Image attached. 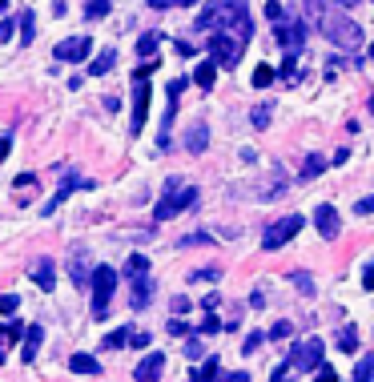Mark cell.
Wrapping results in <instances>:
<instances>
[{"label":"cell","instance_id":"cell-1","mask_svg":"<svg viewBox=\"0 0 374 382\" xmlns=\"http://www.w3.org/2000/svg\"><path fill=\"white\" fill-rule=\"evenodd\" d=\"M318 29L330 36V45H338V48H358L362 45V29H358L350 16H342V8H326L322 20H318Z\"/></svg>","mask_w":374,"mask_h":382},{"label":"cell","instance_id":"cell-2","mask_svg":"<svg viewBox=\"0 0 374 382\" xmlns=\"http://www.w3.org/2000/svg\"><path fill=\"white\" fill-rule=\"evenodd\" d=\"M194 201H197V190H194V185L169 181V193H165L161 201L153 206V222H169V218H178L181 209H189Z\"/></svg>","mask_w":374,"mask_h":382},{"label":"cell","instance_id":"cell-3","mask_svg":"<svg viewBox=\"0 0 374 382\" xmlns=\"http://www.w3.org/2000/svg\"><path fill=\"white\" fill-rule=\"evenodd\" d=\"M89 286H93V318H105L109 298H113V290H117V270L113 266H97L93 278H89Z\"/></svg>","mask_w":374,"mask_h":382},{"label":"cell","instance_id":"cell-4","mask_svg":"<svg viewBox=\"0 0 374 382\" xmlns=\"http://www.w3.org/2000/svg\"><path fill=\"white\" fill-rule=\"evenodd\" d=\"M322 351H326L322 338H314V334H310L306 342H298V346L286 354V358H290V367H294V374H310V370H318V367L326 362Z\"/></svg>","mask_w":374,"mask_h":382},{"label":"cell","instance_id":"cell-5","mask_svg":"<svg viewBox=\"0 0 374 382\" xmlns=\"http://www.w3.org/2000/svg\"><path fill=\"white\" fill-rule=\"evenodd\" d=\"M302 225H306V218H298V213L270 222V225H266V234H261V250H282V246H286V241L302 229Z\"/></svg>","mask_w":374,"mask_h":382},{"label":"cell","instance_id":"cell-6","mask_svg":"<svg viewBox=\"0 0 374 382\" xmlns=\"http://www.w3.org/2000/svg\"><path fill=\"white\" fill-rule=\"evenodd\" d=\"M242 41L238 36H229V32H213L210 36V61L222 64V69H233V64L242 61Z\"/></svg>","mask_w":374,"mask_h":382},{"label":"cell","instance_id":"cell-7","mask_svg":"<svg viewBox=\"0 0 374 382\" xmlns=\"http://www.w3.org/2000/svg\"><path fill=\"white\" fill-rule=\"evenodd\" d=\"M274 36H278V45L286 48V52H302V45H306V24L302 20H278L274 24Z\"/></svg>","mask_w":374,"mask_h":382},{"label":"cell","instance_id":"cell-8","mask_svg":"<svg viewBox=\"0 0 374 382\" xmlns=\"http://www.w3.org/2000/svg\"><path fill=\"white\" fill-rule=\"evenodd\" d=\"M89 52H93V41L89 36H73V41H61V45L52 48V57L57 61H69V64H81Z\"/></svg>","mask_w":374,"mask_h":382},{"label":"cell","instance_id":"cell-9","mask_svg":"<svg viewBox=\"0 0 374 382\" xmlns=\"http://www.w3.org/2000/svg\"><path fill=\"white\" fill-rule=\"evenodd\" d=\"M314 225H318V234H322L326 241H334L342 234V222H338V209L330 206V201H322V206L314 209Z\"/></svg>","mask_w":374,"mask_h":382},{"label":"cell","instance_id":"cell-10","mask_svg":"<svg viewBox=\"0 0 374 382\" xmlns=\"http://www.w3.org/2000/svg\"><path fill=\"white\" fill-rule=\"evenodd\" d=\"M161 370H165V354H145L141 362H137V370H133V382H157L161 379Z\"/></svg>","mask_w":374,"mask_h":382},{"label":"cell","instance_id":"cell-11","mask_svg":"<svg viewBox=\"0 0 374 382\" xmlns=\"http://www.w3.org/2000/svg\"><path fill=\"white\" fill-rule=\"evenodd\" d=\"M145 113H149V85L137 80V89H133V133L145 129Z\"/></svg>","mask_w":374,"mask_h":382},{"label":"cell","instance_id":"cell-12","mask_svg":"<svg viewBox=\"0 0 374 382\" xmlns=\"http://www.w3.org/2000/svg\"><path fill=\"white\" fill-rule=\"evenodd\" d=\"M33 278L41 290H52L57 286V266H52V257H36L33 262Z\"/></svg>","mask_w":374,"mask_h":382},{"label":"cell","instance_id":"cell-13","mask_svg":"<svg viewBox=\"0 0 374 382\" xmlns=\"http://www.w3.org/2000/svg\"><path fill=\"white\" fill-rule=\"evenodd\" d=\"M206 145H210V129L206 125H194L185 133V149H189V153H206Z\"/></svg>","mask_w":374,"mask_h":382},{"label":"cell","instance_id":"cell-14","mask_svg":"<svg viewBox=\"0 0 374 382\" xmlns=\"http://www.w3.org/2000/svg\"><path fill=\"white\" fill-rule=\"evenodd\" d=\"M69 370H73V374H101V362L93 354H73V358H69Z\"/></svg>","mask_w":374,"mask_h":382},{"label":"cell","instance_id":"cell-15","mask_svg":"<svg viewBox=\"0 0 374 382\" xmlns=\"http://www.w3.org/2000/svg\"><path fill=\"white\" fill-rule=\"evenodd\" d=\"M149 298H153V282H149L145 274H141V278H133V310H141Z\"/></svg>","mask_w":374,"mask_h":382},{"label":"cell","instance_id":"cell-16","mask_svg":"<svg viewBox=\"0 0 374 382\" xmlns=\"http://www.w3.org/2000/svg\"><path fill=\"white\" fill-rule=\"evenodd\" d=\"M41 338H45V330H41V326L24 330V362H33V358H36V351H41Z\"/></svg>","mask_w":374,"mask_h":382},{"label":"cell","instance_id":"cell-17","mask_svg":"<svg viewBox=\"0 0 374 382\" xmlns=\"http://www.w3.org/2000/svg\"><path fill=\"white\" fill-rule=\"evenodd\" d=\"M194 80L201 85V89H213V80H217V64L213 61H206V64H197V73H194Z\"/></svg>","mask_w":374,"mask_h":382},{"label":"cell","instance_id":"cell-18","mask_svg":"<svg viewBox=\"0 0 374 382\" xmlns=\"http://www.w3.org/2000/svg\"><path fill=\"white\" fill-rule=\"evenodd\" d=\"M326 165H330L326 157H318V153H310V157H306V165H302V181H314V177H318V174L326 169Z\"/></svg>","mask_w":374,"mask_h":382},{"label":"cell","instance_id":"cell-19","mask_svg":"<svg viewBox=\"0 0 374 382\" xmlns=\"http://www.w3.org/2000/svg\"><path fill=\"white\" fill-rule=\"evenodd\" d=\"M113 61H117V52H113V48H105L97 61L89 64V77H101V73H109V69H113Z\"/></svg>","mask_w":374,"mask_h":382},{"label":"cell","instance_id":"cell-20","mask_svg":"<svg viewBox=\"0 0 374 382\" xmlns=\"http://www.w3.org/2000/svg\"><path fill=\"white\" fill-rule=\"evenodd\" d=\"M338 346H342L346 354H354V351H358V330L350 326V322H346V326L338 330Z\"/></svg>","mask_w":374,"mask_h":382},{"label":"cell","instance_id":"cell-21","mask_svg":"<svg viewBox=\"0 0 374 382\" xmlns=\"http://www.w3.org/2000/svg\"><path fill=\"white\" fill-rule=\"evenodd\" d=\"M217 379H222V362L217 358H206L201 370H197V382H217Z\"/></svg>","mask_w":374,"mask_h":382},{"label":"cell","instance_id":"cell-22","mask_svg":"<svg viewBox=\"0 0 374 382\" xmlns=\"http://www.w3.org/2000/svg\"><path fill=\"white\" fill-rule=\"evenodd\" d=\"M157 45H161V32H145V36H141V41H137V52H141V57H153V52H157Z\"/></svg>","mask_w":374,"mask_h":382},{"label":"cell","instance_id":"cell-23","mask_svg":"<svg viewBox=\"0 0 374 382\" xmlns=\"http://www.w3.org/2000/svg\"><path fill=\"white\" fill-rule=\"evenodd\" d=\"M36 36V13H24L20 16V45H33Z\"/></svg>","mask_w":374,"mask_h":382},{"label":"cell","instance_id":"cell-24","mask_svg":"<svg viewBox=\"0 0 374 382\" xmlns=\"http://www.w3.org/2000/svg\"><path fill=\"white\" fill-rule=\"evenodd\" d=\"M290 282L298 286V294H306V298L314 294V278H310L306 270H294V274H290Z\"/></svg>","mask_w":374,"mask_h":382},{"label":"cell","instance_id":"cell-25","mask_svg":"<svg viewBox=\"0 0 374 382\" xmlns=\"http://www.w3.org/2000/svg\"><path fill=\"white\" fill-rule=\"evenodd\" d=\"M274 69H270V64H261V69H254V89H270V85H274Z\"/></svg>","mask_w":374,"mask_h":382},{"label":"cell","instance_id":"cell-26","mask_svg":"<svg viewBox=\"0 0 374 382\" xmlns=\"http://www.w3.org/2000/svg\"><path fill=\"white\" fill-rule=\"evenodd\" d=\"M109 8H113V0H89V4H85V16L97 20V16H105Z\"/></svg>","mask_w":374,"mask_h":382},{"label":"cell","instance_id":"cell-27","mask_svg":"<svg viewBox=\"0 0 374 382\" xmlns=\"http://www.w3.org/2000/svg\"><path fill=\"white\" fill-rule=\"evenodd\" d=\"M125 342H129V330H113V334H109L105 342H101V351H121Z\"/></svg>","mask_w":374,"mask_h":382},{"label":"cell","instance_id":"cell-28","mask_svg":"<svg viewBox=\"0 0 374 382\" xmlns=\"http://www.w3.org/2000/svg\"><path fill=\"white\" fill-rule=\"evenodd\" d=\"M371 379H374V354H366L354 370V382H371Z\"/></svg>","mask_w":374,"mask_h":382},{"label":"cell","instance_id":"cell-29","mask_svg":"<svg viewBox=\"0 0 374 382\" xmlns=\"http://www.w3.org/2000/svg\"><path fill=\"white\" fill-rule=\"evenodd\" d=\"M145 270H149V262H145V257H141V254H133L129 262H125V274H129V278H141V274H145Z\"/></svg>","mask_w":374,"mask_h":382},{"label":"cell","instance_id":"cell-30","mask_svg":"<svg viewBox=\"0 0 374 382\" xmlns=\"http://www.w3.org/2000/svg\"><path fill=\"white\" fill-rule=\"evenodd\" d=\"M266 16H270V20H286V8H282V0H266Z\"/></svg>","mask_w":374,"mask_h":382},{"label":"cell","instance_id":"cell-31","mask_svg":"<svg viewBox=\"0 0 374 382\" xmlns=\"http://www.w3.org/2000/svg\"><path fill=\"white\" fill-rule=\"evenodd\" d=\"M250 121H254L258 129H266V125H270V105H258V109L250 113Z\"/></svg>","mask_w":374,"mask_h":382},{"label":"cell","instance_id":"cell-32","mask_svg":"<svg viewBox=\"0 0 374 382\" xmlns=\"http://www.w3.org/2000/svg\"><path fill=\"white\" fill-rule=\"evenodd\" d=\"M17 306H20V298H17V294H0V318H4V314H13Z\"/></svg>","mask_w":374,"mask_h":382},{"label":"cell","instance_id":"cell-33","mask_svg":"<svg viewBox=\"0 0 374 382\" xmlns=\"http://www.w3.org/2000/svg\"><path fill=\"white\" fill-rule=\"evenodd\" d=\"M261 342H266V334H258V330H254V334H245V342H242V354H254L261 346Z\"/></svg>","mask_w":374,"mask_h":382},{"label":"cell","instance_id":"cell-34","mask_svg":"<svg viewBox=\"0 0 374 382\" xmlns=\"http://www.w3.org/2000/svg\"><path fill=\"white\" fill-rule=\"evenodd\" d=\"M314 382H338V374H334V367H330V362H322V367L314 370Z\"/></svg>","mask_w":374,"mask_h":382},{"label":"cell","instance_id":"cell-35","mask_svg":"<svg viewBox=\"0 0 374 382\" xmlns=\"http://www.w3.org/2000/svg\"><path fill=\"white\" fill-rule=\"evenodd\" d=\"M290 379H294V367H290V358H286V362L270 374V382H290Z\"/></svg>","mask_w":374,"mask_h":382},{"label":"cell","instance_id":"cell-36","mask_svg":"<svg viewBox=\"0 0 374 382\" xmlns=\"http://www.w3.org/2000/svg\"><path fill=\"white\" fill-rule=\"evenodd\" d=\"M201 354H206V346H201L197 338H189V342H185V358H189V362H197Z\"/></svg>","mask_w":374,"mask_h":382},{"label":"cell","instance_id":"cell-37","mask_svg":"<svg viewBox=\"0 0 374 382\" xmlns=\"http://www.w3.org/2000/svg\"><path fill=\"white\" fill-rule=\"evenodd\" d=\"M282 77H286V80L298 77V61H294V52H286V61H282Z\"/></svg>","mask_w":374,"mask_h":382},{"label":"cell","instance_id":"cell-38","mask_svg":"<svg viewBox=\"0 0 374 382\" xmlns=\"http://www.w3.org/2000/svg\"><path fill=\"white\" fill-rule=\"evenodd\" d=\"M290 334H294V322H274V330H270L274 342H278V338H290Z\"/></svg>","mask_w":374,"mask_h":382},{"label":"cell","instance_id":"cell-39","mask_svg":"<svg viewBox=\"0 0 374 382\" xmlns=\"http://www.w3.org/2000/svg\"><path fill=\"white\" fill-rule=\"evenodd\" d=\"M197 330H201V334H217V330H222V322H217V318H213V314H210V318L201 322Z\"/></svg>","mask_w":374,"mask_h":382},{"label":"cell","instance_id":"cell-40","mask_svg":"<svg viewBox=\"0 0 374 382\" xmlns=\"http://www.w3.org/2000/svg\"><path fill=\"white\" fill-rule=\"evenodd\" d=\"M169 334H178V338H185V334H189V322H181V318H173V322H169Z\"/></svg>","mask_w":374,"mask_h":382},{"label":"cell","instance_id":"cell-41","mask_svg":"<svg viewBox=\"0 0 374 382\" xmlns=\"http://www.w3.org/2000/svg\"><path fill=\"white\" fill-rule=\"evenodd\" d=\"M217 382H250V374H245V370H233V374L222 370V379H217Z\"/></svg>","mask_w":374,"mask_h":382},{"label":"cell","instance_id":"cell-42","mask_svg":"<svg viewBox=\"0 0 374 382\" xmlns=\"http://www.w3.org/2000/svg\"><path fill=\"white\" fill-rule=\"evenodd\" d=\"M210 234H189V238H181V246H206Z\"/></svg>","mask_w":374,"mask_h":382},{"label":"cell","instance_id":"cell-43","mask_svg":"<svg viewBox=\"0 0 374 382\" xmlns=\"http://www.w3.org/2000/svg\"><path fill=\"white\" fill-rule=\"evenodd\" d=\"M362 286L374 290V262H366V270H362Z\"/></svg>","mask_w":374,"mask_h":382},{"label":"cell","instance_id":"cell-44","mask_svg":"<svg viewBox=\"0 0 374 382\" xmlns=\"http://www.w3.org/2000/svg\"><path fill=\"white\" fill-rule=\"evenodd\" d=\"M173 310H178V314H185V310H189V298H185V294H178V298H173Z\"/></svg>","mask_w":374,"mask_h":382},{"label":"cell","instance_id":"cell-45","mask_svg":"<svg viewBox=\"0 0 374 382\" xmlns=\"http://www.w3.org/2000/svg\"><path fill=\"white\" fill-rule=\"evenodd\" d=\"M129 342H133V346H149V334H145V330H137V334H129Z\"/></svg>","mask_w":374,"mask_h":382},{"label":"cell","instance_id":"cell-46","mask_svg":"<svg viewBox=\"0 0 374 382\" xmlns=\"http://www.w3.org/2000/svg\"><path fill=\"white\" fill-rule=\"evenodd\" d=\"M13 32H17V29H13V24H8V20H0V41H8V36H13Z\"/></svg>","mask_w":374,"mask_h":382},{"label":"cell","instance_id":"cell-47","mask_svg":"<svg viewBox=\"0 0 374 382\" xmlns=\"http://www.w3.org/2000/svg\"><path fill=\"white\" fill-rule=\"evenodd\" d=\"M358 213H374V197H366V201H358Z\"/></svg>","mask_w":374,"mask_h":382},{"label":"cell","instance_id":"cell-48","mask_svg":"<svg viewBox=\"0 0 374 382\" xmlns=\"http://www.w3.org/2000/svg\"><path fill=\"white\" fill-rule=\"evenodd\" d=\"M8 157V137H0V161Z\"/></svg>","mask_w":374,"mask_h":382},{"label":"cell","instance_id":"cell-49","mask_svg":"<svg viewBox=\"0 0 374 382\" xmlns=\"http://www.w3.org/2000/svg\"><path fill=\"white\" fill-rule=\"evenodd\" d=\"M358 0H334V8H354Z\"/></svg>","mask_w":374,"mask_h":382},{"label":"cell","instance_id":"cell-50","mask_svg":"<svg viewBox=\"0 0 374 382\" xmlns=\"http://www.w3.org/2000/svg\"><path fill=\"white\" fill-rule=\"evenodd\" d=\"M165 4H173V0H149V8H165Z\"/></svg>","mask_w":374,"mask_h":382},{"label":"cell","instance_id":"cell-51","mask_svg":"<svg viewBox=\"0 0 374 382\" xmlns=\"http://www.w3.org/2000/svg\"><path fill=\"white\" fill-rule=\"evenodd\" d=\"M173 4H197V0H173Z\"/></svg>","mask_w":374,"mask_h":382},{"label":"cell","instance_id":"cell-52","mask_svg":"<svg viewBox=\"0 0 374 382\" xmlns=\"http://www.w3.org/2000/svg\"><path fill=\"white\" fill-rule=\"evenodd\" d=\"M4 8H8V0H0V13H4Z\"/></svg>","mask_w":374,"mask_h":382},{"label":"cell","instance_id":"cell-53","mask_svg":"<svg viewBox=\"0 0 374 382\" xmlns=\"http://www.w3.org/2000/svg\"><path fill=\"white\" fill-rule=\"evenodd\" d=\"M366 52H371V61H374V45H371V48H366Z\"/></svg>","mask_w":374,"mask_h":382},{"label":"cell","instance_id":"cell-54","mask_svg":"<svg viewBox=\"0 0 374 382\" xmlns=\"http://www.w3.org/2000/svg\"><path fill=\"white\" fill-rule=\"evenodd\" d=\"M0 362H4V346H0Z\"/></svg>","mask_w":374,"mask_h":382},{"label":"cell","instance_id":"cell-55","mask_svg":"<svg viewBox=\"0 0 374 382\" xmlns=\"http://www.w3.org/2000/svg\"><path fill=\"white\" fill-rule=\"evenodd\" d=\"M371 113H374V97H371Z\"/></svg>","mask_w":374,"mask_h":382}]
</instances>
